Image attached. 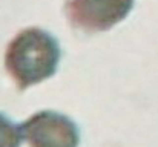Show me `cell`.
Masks as SVG:
<instances>
[{
  "label": "cell",
  "mask_w": 158,
  "mask_h": 147,
  "mask_svg": "<svg viewBox=\"0 0 158 147\" xmlns=\"http://www.w3.org/2000/svg\"><path fill=\"white\" fill-rule=\"evenodd\" d=\"M61 57L55 37L40 28L20 31L8 45L5 67L20 91L52 77Z\"/></svg>",
  "instance_id": "obj_1"
},
{
  "label": "cell",
  "mask_w": 158,
  "mask_h": 147,
  "mask_svg": "<svg viewBox=\"0 0 158 147\" xmlns=\"http://www.w3.org/2000/svg\"><path fill=\"white\" fill-rule=\"evenodd\" d=\"M135 0H66L71 25L83 32H102L118 25L132 11Z\"/></svg>",
  "instance_id": "obj_2"
},
{
  "label": "cell",
  "mask_w": 158,
  "mask_h": 147,
  "mask_svg": "<svg viewBox=\"0 0 158 147\" xmlns=\"http://www.w3.org/2000/svg\"><path fill=\"white\" fill-rule=\"evenodd\" d=\"M23 140L31 147H78V126L66 115L54 110H40L22 126Z\"/></svg>",
  "instance_id": "obj_3"
},
{
  "label": "cell",
  "mask_w": 158,
  "mask_h": 147,
  "mask_svg": "<svg viewBox=\"0 0 158 147\" xmlns=\"http://www.w3.org/2000/svg\"><path fill=\"white\" fill-rule=\"evenodd\" d=\"M22 140V127L15 126L6 115L0 113V147H20Z\"/></svg>",
  "instance_id": "obj_4"
}]
</instances>
